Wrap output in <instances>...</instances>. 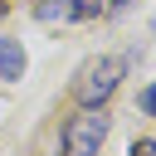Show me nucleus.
<instances>
[{
	"label": "nucleus",
	"mask_w": 156,
	"mask_h": 156,
	"mask_svg": "<svg viewBox=\"0 0 156 156\" xmlns=\"http://www.w3.org/2000/svg\"><path fill=\"white\" fill-rule=\"evenodd\" d=\"M107 141V117L98 107H83L68 127H63V156H98V146Z\"/></svg>",
	"instance_id": "nucleus-1"
},
{
	"label": "nucleus",
	"mask_w": 156,
	"mask_h": 156,
	"mask_svg": "<svg viewBox=\"0 0 156 156\" xmlns=\"http://www.w3.org/2000/svg\"><path fill=\"white\" fill-rule=\"evenodd\" d=\"M117 78H122V58H98V63H88L83 78H78V102H83V107H102V102L112 98Z\"/></svg>",
	"instance_id": "nucleus-2"
},
{
	"label": "nucleus",
	"mask_w": 156,
	"mask_h": 156,
	"mask_svg": "<svg viewBox=\"0 0 156 156\" xmlns=\"http://www.w3.org/2000/svg\"><path fill=\"white\" fill-rule=\"evenodd\" d=\"M24 73V49L15 44V39H0V78L10 83V78H20Z\"/></svg>",
	"instance_id": "nucleus-3"
},
{
	"label": "nucleus",
	"mask_w": 156,
	"mask_h": 156,
	"mask_svg": "<svg viewBox=\"0 0 156 156\" xmlns=\"http://www.w3.org/2000/svg\"><path fill=\"white\" fill-rule=\"evenodd\" d=\"M68 15H73V10H68L63 0H58V5H39V20H68Z\"/></svg>",
	"instance_id": "nucleus-4"
},
{
	"label": "nucleus",
	"mask_w": 156,
	"mask_h": 156,
	"mask_svg": "<svg viewBox=\"0 0 156 156\" xmlns=\"http://www.w3.org/2000/svg\"><path fill=\"white\" fill-rule=\"evenodd\" d=\"M68 10H73V15H98V10H102V0H73Z\"/></svg>",
	"instance_id": "nucleus-5"
},
{
	"label": "nucleus",
	"mask_w": 156,
	"mask_h": 156,
	"mask_svg": "<svg viewBox=\"0 0 156 156\" xmlns=\"http://www.w3.org/2000/svg\"><path fill=\"white\" fill-rule=\"evenodd\" d=\"M141 107H146V112L156 117V83H151V88H141Z\"/></svg>",
	"instance_id": "nucleus-6"
},
{
	"label": "nucleus",
	"mask_w": 156,
	"mask_h": 156,
	"mask_svg": "<svg viewBox=\"0 0 156 156\" xmlns=\"http://www.w3.org/2000/svg\"><path fill=\"white\" fill-rule=\"evenodd\" d=\"M132 156H156V141H136V146H132Z\"/></svg>",
	"instance_id": "nucleus-7"
},
{
	"label": "nucleus",
	"mask_w": 156,
	"mask_h": 156,
	"mask_svg": "<svg viewBox=\"0 0 156 156\" xmlns=\"http://www.w3.org/2000/svg\"><path fill=\"white\" fill-rule=\"evenodd\" d=\"M0 20H5V0H0Z\"/></svg>",
	"instance_id": "nucleus-8"
},
{
	"label": "nucleus",
	"mask_w": 156,
	"mask_h": 156,
	"mask_svg": "<svg viewBox=\"0 0 156 156\" xmlns=\"http://www.w3.org/2000/svg\"><path fill=\"white\" fill-rule=\"evenodd\" d=\"M117 5H127V0H117Z\"/></svg>",
	"instance_id": "nucleus-9"
}]
</instances>
